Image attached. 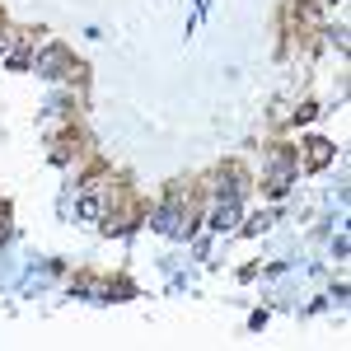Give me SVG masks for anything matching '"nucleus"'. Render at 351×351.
Returning <instances> with one entry per match:
<instances>
[{
  "label": "nucleus",
  "mask_w": 351,
  "mask_h": 351,
  "mask_svg": "<svg viewBox=\"0 0 351 351\" xmlns=\"http://www.w3.org/2000/svg\"><path fill=\"white\" fill-rule=\"evenodd\" d=\"M267 225H271V216H253V220H248V225H243V230H248V234H263Z\"/></svg>",
  "instance_id": "obj_7"
},
{
  "label": "nucleus",
  "mask_w": 351,
  "mask_h": 351,
  "mask_svg": "<svg viewBox=\"0 0 351 351\" xmlns=\"http://www.w3.org/2000/svg\"><path fill=\"white\" fill-rule=\"evenodd\" d=\"M155 230H164V234H192V216H183L178 206H164L155 216Z\"/></svg>",
  "instance_id": "obj_1"
},
{
  "label": "nucleus",
  "mask_w": 351,
  "mask_h": 351,
  "mask_svg": "<svg viewBox=\"0 0 351 351\" xmlns=\"http://www.w3.org/2000/svg\"><path fill=\"white\" fill-rule=\"evenodd\" d=\"M234 225H239V197H225V202H220V211L211 216V230L225 234V230H234Z\"/></svg>",
  "instance_id": "obj_2"
},
{
  "label": "nucleus",
  "mask_w": 351,
  "mask_h": 351,
  "mask_svg": "<svg viewBox=\"0 0 351 351\" xmlns=\"http://www.w3.org/2000/svg\"><path fill=\"white\" fill-rule=\"evenodd\" d=\"M286 183H291V160H281L276 169H271V183H267V188L281 197V192H286Z\"/></svg>",
  "instance_id": "obj_5"
},
{
  "label": "nucleus",
  "mask_w": 351,
  "mask_h": 351,
  "mask_svg": "<svg viewBox=\"0 0 351 351\" xmlns=\"http://www.w3.org/2000/svg\"><path fill=\"white\" fill-rule=\"evenodd\" d=\"M328 160H332V145H328V141H314V145H309V164H314V169H324Z\"/></svg>",
  "instance_id": "obj_6"
},
{
  "label": "nucleus",
  "mask_w": 351,
  "mask_h": 351,
  "mask_svg": "<svg viewBox=\"0 0 351 351\" xmlns=\"http://www.w3.org/2000/svg\"><path fill=\"white\" fill-rule=\"evenodd\" d=\"M75 216H80V220H99V216H104V197H99V188H89L80 202H75Z\"/></svg>",
  "instance_id": "obj_4"
},
{
  "label": "nucleus",
  "mask_w": 351,
  "mask_h": 351,
  "mask_svg": "<svg viewBox=\"0 0 351 351\" xmlns=\"http://www.w3.org/2000/svg\"><path fill=\"white\" fill-rule=\"evenodd\" d=\"M33 66H38V75L56 80V75H61V66H66V52H61V47H47V52H38V61H33Z\"/></svg>",
  "instance_id": "obj_3"
}]
</instances>
